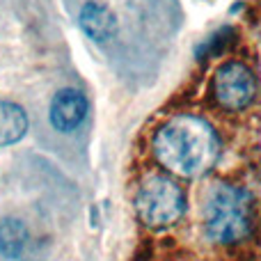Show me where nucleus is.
Wrapping results in <instances>:
<instances>
[{"label": "nucleus", "instance_id": "obj_1", "mask_svg": "<svg viewBox=\"0 0 261 261\" xmlns=\"http://www.w3.org/2000/svg\"><path fill=\"white\" fill-rule=\"evenodd\" d=\"M153 156L167 172L184 179L206 174L218 158V138L202 117L176 115L153 135Z\"/></svg>", "mask_w": 261, "mask_h": 261}, {"label": "nucleus", "instance_id": "obj_2", "mask_svg": "<svg viewBox=\"0 0 261 261\" xmlns=\"http://www.w3.org/2000/svg\"><path fill=\"white\" fill-rule=\"evenodd\" d=\"M252 229V202L241 188L216 184L204 197V231L216 243H236Z\"/></svg>", "mask_w": 261, "mask_h": 261}, {"label": "nucleus", "instance_id": "obj_3", "mask_svg": "<svg viewBox=\"0 0 261 261\" xmlns=\"http://www.w3.org/2000/svg\"><path fill=\"white\" fill-rule=\"evenodd\" d=\"M138 218L151 229H165L186 213V195L176 181L167 176H149L135 195Z\"/></svg>", "mask_w": 261, "mask_h": 261}, {"label": "nucleus", "instance_id": "obj_4", "mask_svg": "<svg viewBox=\"0 0 261 261\" xmlns=\"http://www.w3.org/2000/svg\"><path fill=\"white\" fill-rule=\"evenodd\" d=\"M213 92H216V99L220 101V106H225L227 110H241L252 103L257 83H254L252 71L245 64L225 62L216 71Z\"/></svg>", "mask_w": 261, "mask_h": 261}, {"label": "nucleus", "instance_id": "obj_5", "mask_svg": "<svg viewBox=\"0 0 261 261\" xmlns=\"http://www.w3.org/2000/svg\"><path fill=\"white\" fill-rule=\"evenodd\" d=\"M87 110H90V106H87L85 94L81 90L67 87V90H60L53 96L50 108H48V117L55 130L71 133V130H76L85 122Z\"/></svg>", "mask_w": 261, "mask_h": 261}, {"label": "nucleus", "instance_id": "obj_6", "mask_svg": "<svg viewBox=\"0 0 261 261\" xmlns=\"http://www.w3.org/2000/svg\"><path fill=\"white\" fill-rule=\"evenodd\" d=\"M78 23H81L83 32L94 41H110L117 35V16L113 14V9L103 3L90 0L81 7L78 14Z\"/></svg>", "mask_w": 261, "mask_h": 261}, {"label": "nucleus", "instance_id": "obj_7", "mask_svg": "<svg viewBox=\"0 0 261 261\" xmlns=\"http://www.w3.org/2000/svg\"><path fill=\"white\" fill-rule=\"evenodd\" d=\"M28 115L14 101H0V147L16 144L28 133Z\"/></svg>", "mask_w": 261, "mask_h": 261}, {"label": "nucleus", "instance_id": "obj_8", "mask_svg": "<svg viewBox=\"0 0 261 261\" xmlns=\"http://www.w3.org/2000/svg\"><path fill=\"white\" fill-rule=\"evenodd\" d=\"M28 243H30V231L23 220L7 218L0 222V257L9 261L21 259Z\"/></svg>", "mask_w": 261, "mask_h": 261}]
</instances>
